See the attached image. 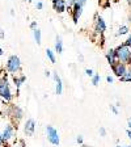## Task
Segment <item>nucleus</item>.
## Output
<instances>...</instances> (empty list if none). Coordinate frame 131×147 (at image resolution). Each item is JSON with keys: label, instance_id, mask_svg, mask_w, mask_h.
<instances>
[{"label": "nucleus", "instance_id": "obj_6", "mask_svg": "<svg viewBox=\"0 0 131 147\" xmlns=\"http://www.w3.org/2000/svg\"><path fill=\"white\" fill-rule=\"evenodd\" d=\"M112 68H113V72L116 74L118 78H121V76H123V74H125V71H126V64L125 63H122V62H116V63L112 66Z\"/></svg>", "mask_w": 131, "mask_h": 147}, {"label": "nucleus", "instance_id": "obj_36", "mask_svg": "<svg viewBox=\"0 0 131 147\" xmlns=\"http://www.w3.org/2000/svg\"><path fill=\"white\" fill-rule=\"evenodd\" d=\"M127 135H128V138H130V141H131V130H127Z\"/></svg>", "mask_w": 131, "mask_h": 147}, {"label": "nucleus", "instance_id": "obj_30", "mask_svg": "<svg viewBox=\"0 0 131 147\" xmlns=\"http://www.w3.org/2000/svg\"><path fill=\"white\" fill-rule=\"evenodd\" d=\"M43 8V4L41 3V1H38V3H37V9H42Z\"/></svg>", "mask_w": 131, "mask_h": 147}, {"label": "nucleus", "instance_id": "obj_18", "mask_svg": "<svg viewBox=\"0 0 131 147\" xmlns=\"http://www.w3.org/2000/svg\"><path fill=\"white\" fill-rule=\"evenodd\" d=\"M46 55H47V58L51 61V63H55V55H54V53H52L50 49L46 50Z\"/></svg>", "mask_w": 131, "mask_h": 147}, {"label": "nucleus", "instance_id": "obj_21", "mask_svg": "<svg viewBox=\"0 0 131 147\" xmlns=\"http://www.w3.org/2000/svg\"><path fill=\"white\" fill-rule=\"evenodd\" d=\"M73 4H75V0H67V1H66V8L71 9L73 7Z\"/></svg>", "mask_w": 131, "mask_h": 147}, {"label": "nucleus", "instance_id": "obj_8", "mask_svg": "<svg viewBox=\"0 0 131 147\" xmlns=\"http://www.w3.org/2000/svg\"><path fill=\"white\" fill-rule=\"evenodd\" d=\"M8 114L12 117L13 119H17L18 121V119H21V117H22V110L18 107H16V105H9Z\"/></svg>", "mask_w": 131, "mask_h": 147}, {"label": "nucleus", "instance_id": "obj_7", "mask_svg": "<svg viewBox=\"0 0 131 147\" xmlns=\"http://www.w3.org/2000/svg\"><path fill=\"white\" fill-rule=\"evenodd\" d=\"M34 130H36V121L33 118H29L25 122V127H24V131L28 137H32L34 134Z\"/></svg>", "mask_w": 131, "mask_h": 147}, {"label": "nucleus", "instance_id": "obj_20", "mask_svg": "<svg viewBox=\"0 0 131 147\" xmlns=\"http://www.w3.org/2000/svg\"><path fill=\"white\" fill-rule=\"evenodd\" d=\"M98 83H100V75H93V78H92V84H93V86H98Z\"/></svg>", "mask_w": 131, "mask_h": 147}, {"label": "nucleus", "instance_id": "obj_29", "mask_svg": "<svg viewBox=\"0 0 131 147\" xmlns=\"http://www.w3.org/2000/svg\"><path fill=\"white\" fill-rule=\"evenodd\" d=\"M36 28H37V22H36V21H33V22L30 24V29H33V30H34Z\"/></svg>", "mask_w": 131, "mask_h": 147}, {"label": "nucleus", "instance_id": "obj_3", "mask_svg": "<svg viewBox=\"0 0 131 147\" xmlns=\"http://www.w3.org/2000/svg\"><path fill=\"white\" fill-rule=\"evenodd\" d=\"M5 68L9 74H13V75L21 70V61H20V58L17 55H11L9 57L8 61H7Z\"/></svg>", "mask_w": 131, "mask_h": 147}, {"label": "nucleus", "instance_id": "obj_11", "mask_svg": "<svg viewBox=\"0 0 131 147\" xmlns=\"http://www.w3.org/2000/svg\"><path fill=\"white\" fill-rule=\"evenodd\" d=\"M52 78H54L55 83H56V87H55V92H56V95H62V92H63V84H62V79L58 76V74H56V72L52 74Z\"/></svg>", "mask_w": 131, "mask_h": 147}, {"label": "nucleus", "instance_id": "obj_28", "mask_svg": "<svg viewBox=\"0 0 131 147\" xmlns=\"http://www.w3.org/2000/svg\"><path fill=\"white\" fill-rule=\"evenodd\" d=\"M105 1H106V0H100V5H101V7H104V8H106L107 4L105 3Z\"/></svg>", "mask_w": 131, "mask_h": 147}, {"label": "nucleus", "instance_id": "obj_14", "mask_svg": "<svg viewBox=\"0 0 131 147\" xmlns=\"http://www.w3.org/2000/svg\"><path fill=\"white\" fill-rule=\"evenodd\" d=\"M106 59H107V62H109L110 66H113L116 62H118L117 61V55H116V51H114V50H109V51H107Z\"/></svg>", "mask_w": 131, "mask_h": 147}, {"label": "nucleus", "instance_id": "obj_39", "mask_svg": "<svg viewBox=\"0 0 131 147\" xmlns=\"http://www.w3.org/2000/svg\"><path fill=\"white\" fill-rule=\"evenodd\" d=\"M28 1H29V3H32V1H33V0H28Z\"/></svg>", "mask_w": 131, "mask_h": 147}, {"label": "nucleus", "instance_id": "obj_9", "mask_svg": "<svg viewBox=\"0 0 131 147\" xmlns=\"http://www.w3.org/2000/svg\"><path fill=\"white\" fill-rule=\"evenodd\" d=\"M105 30H106V24H105L104 18L98 17V16L96 15V32H97V33H104Z\"/></svg>", "mask_w": 131, "mask_h": 147}, {"label": "nucleus", "instance_id": "obj_31", "mask_svg": "<svg viewBox=\"0 0 131 147\" xmlns=\"http://www.w3.org/2000/svg\"><path fill=\"white\" fill-rule=\"evenodd\" d=\"M4 37H5L4 36V30L3 29H0V40H4Z\"/></svg>", "mask_w": 131, "mask_h": 147}, {"label": "nucleus", "instance_id": "obj_1", "mask_svg": "<svg viewBox=\"0 0 131 147\" xmlns=\"http://www.w3.org/2000/svg\"><path fill=\"white\" fill-rule=\"evenodd\" d=\"M0 97L3 98L4 101H12L13 98V95L8 84L7 74L3 70H0Z\"/></svg>", "mask_w": 131, "mask_h": 147}, {"label": "nucleus", "instance_id": "obj_5", "mask_svg": "<svg viewBox=\"0 0 131 147\" xmlns=\"http://www.w3.org/2000/svg\"><path fill=\"white\" fill-rule=\"evenodd\" d=\"M1 137H3V144H5L7 142L13 141L15 139V127L12 125H7Z\"/></svg>", "mask_w": 131, "mask_h": 147}, {"label": "nucleus", "instance_id": "obj_40", "mask_svg": "<svg viewBox=\"0 0 131 147\" xmlns=\"http://www.w3.org/2000/svg\"><path fill=\"white\" fill-rule=\"evenodd\" d=\"M127 1H128V3H131V0H127Z\"/></svg>", "mask_w": 131, "mask_h": 147}, {"label": "nucleus", "instance_id": "obj_42", "mask_svg": "<svg viewBox=\"0 0 131 147\" xmlns=\"http://www.w3.org/2000/svg\"><path fill=\"white\" fill-rule=\"evenodd\" d=\"M83 147H89V146H83Z\"/></svg>", "mask_w": 131, "mask_h": 147}, {"label": "nucleus", "instance_id": "obj_37", "mask_svg": "<svg viewBox=\"0 0 131 147\" xmlns=\"http://www.w3.org/2000/svg\"><path fill=\"white\" fill-rule=\"evenodd\" d=\"M3 54H4V51H3V49L0 47V55H3Z\"/></svg>", "mask_w": 131, "mask_h": 147}, {"label": "nucleus", "instance_id": "obj_41", "mask_svg": "<svg viewBox=\"0 0 131 147\" xmlns=\"http://www.w3.org/2000/svg\"><path fill=\"white\" fill-rule=\"evenodd\" d=\"M1 104H3V102H1V101H0V105H1Z\"/></svg>", "mask_w": 131, "mask_h": 147}, {"label": "nucleus", "instance_id": "obj_17", "mask_svg": "<svg viewBox=\"0 0 131 147\" xmlns=\"http://www.w3.org/2000/svg\"><path fill=\"white\" fill-rule=\"evenodd\" d=\"M33 36H34V40H36L37 45H41V30L40 29H34Z\"/></svg>", "mask_w": 131, "mask_h": 147}, {"label": "nucleus", "instance_id": "obj_35", "mask_svg": "<svg viewBox=\"0 0 131 147\" xmlns=\"http://www.w3.org/2000/svg\"><path fill=\"white\" fill-rule=\"evenodd\" d=\"M127 125H128V127L131 129V118H128V119H127Z\"/></svg>", "mask_w": 131, "mask_h": 147}, {"label": "nucleus", "instance_id": "obj_32", "mask_svg": "<svg viewBox=\"0 0 131 147\" xmlns=\"http://www.w3.org/2000/svg\"><path fill=\"white\" fill-rule=\"evenodd\" d=\"M76 141H77V143L83 144V137H81V135H79V137H77V139H76Z\"/></svg>", "mask_w": 131, "mask_h": 147}, {"label": "nucleus", "instance_id": "obj_23", "mask_svg": "<svg viewBox=\"0 0 131 147\" xmlns=\"http://www.w3.org/2000/svg\"><path fill=\"white\" fill-rule=\"evenodd\" d=\"M85 3H87V0H75V4H77V5H80V7H84Z\"/></svg>", "mask_w": 131, "mask_h": 147}, {"label": "nucleus", "instance_id": "obj_22", "mask_svg": "<svg viewBox=\"0 0 131 147\" xmlns=\"http://www.w3.org/2000/svg\"><path fill=\"white\" fill-rule=\"evenodd\" d=\"M15 147H26V146H25V142L22 141V139H20V141H17V142H16Z\"/></svg>", "mask_w": 131, "mask_h": 147}, {"label": "nucleus", "instance_id": "obj_10", "mask_svg": "<svg viewBox=\"0 0 131 147\" xmlns=\"http://www.w3.org/2000/svg\"><path fill=\"white\" fill-rule=\"evenodd\" d=\"M81 13H83V7L77 5V4H73V7H72V18H73V22H75V24H77Z\"/></svg>", "mask_w": 131, "mask_h": 147}, {"label": "nucleus", "instance_id": "obj_38", "mask_svg": "<svg viewBox=\"0 0 131 147\" xmlns=\"http://www.w3.org/2000/svg\"><path fill=\"white\" fill-rule=\"evenodd\" d=\"M117 147H131V146H117Z\"/></svg>", "mask_w": 131, "mask_h": 147}, {"label": "nucleus", "instance_id": "obj_25", "mask_svg": "<svg viewBox=\"0 0 131 147\" xmlns=\"http://www.w3.org/2000/svg\"><path fill=\"white\" fill-rule=\"evenodd\" d=\"M110 109H112V112H113L114 114H118V110H117V108L114 107V105H110Z\"/></svg>", "mask_w": 131, "mask_h": 147}, {"label": "nucleus", "instance_id": "obj_2", "mask_svg": "<svg viewBox=\"0 0 131 147\" xmlns=\"http://www.w3.org/2000/svg\"><path fill=\"white\" fill-rule=\"evenodd\" d=\"M114 51H116L117 61L118 62H122V63H125V64H131V50L125 43H123V45H119Z\"/></svg>", "mask_w": 131, "mask_h": 147}, {"label": "nucleus", "instance_id": "obj_15", "mask_svg": "<svg viewBox=\"0 0 131 147\" xmlns=\"http://www.w3.org/2000/svg\"><path fill=\"white\" fill-rule=\"evenodd\" d=\"M55 50L58 54H62L63 53V42H62V38L60 36L56 37V43H55Z\"/></svg>", "mask_w": 131, "mask_h": 147}, {"label": "nucleus", "instance_id": "obj_43", "mask_svg": "<svg viewBox=\"0 0 131 147\" xmlns=\"http://www.w3.org/2000/svg\"><path fill=\"white\" fill-rule=\"evenodd\" d=\"M51 1H52V3H54V1H55V0H51Z\"/></svg>", "mask_w": 131, "mask_h": 147}, {"label": "nucleus", "instance_id": "obj_19", "mask_svg": "<svg viewBox=\"0 0 131 147\" xmlns=\"http://www.w3.org/2000/svg\"><path fill=\"white\" fill-rule=\"evenodd\" d=\"M128 33V28L126 26V25H123V26L119 28L118 30V36H123V34H127Z\"/></svg>", "mask_w": 131, "mask_h": 147}, {"label": "nucleus", "instance_id": "obj_13", "mask_svg": "<svg viewBox=\"0 0 131 147\" xmlns=\"http://www.w3.org/2000/svg\"><path fill=\"white\" fill-rule=\"evenodd\" d=\"M54 9L58 13H63L66 11V1L64 0H55L54 1Z\"/></svg>", "mask_w": 131, "mask_h": 147}, {"label": "nucleus", "instance_id": "obj_16", "mask_svg": "<svg viewBox=\"0 0 131 147\" xmlns=\"http://www.w3.org/2000/svg\"><path fill=\"white\" fill-rule=\"evenodd\" d=\"M119 79L122 80V82H130L131 83V67L126 68L125 74H123V76H121Z\"/></svg>", "mask_w": 131, "mask_h": 147}, {"label": "nucleus", "instance_id": "obj_33", "mask_svg": "<svg viewBox=\"0 0 131 147\" xmlns=\"http://www.w3.org/2000/svg\"><path fill=\"white\" fill-rule=\"evenodd\" d=\"M106 82L107 83H113V78H112V76H107L106 78Z\"/></svg>", "mask_w": 131, "mask_h": 147}, {"label": "nucleus", "instance_id": "obj_4", "mask_svg": "<svg viewBox=\"0 0 131 147\" xmlns=\"http://www.w3.org/2000/svg\"><path fill=\"white\" fill-rule=\"evenodd\" d=\"M46 134H47V139H49L50 143H52L54 146H59L60 141H59V135L58 131L55 130L52 126H46Z\"/></svg>", "mask_w": 131, "mask_h": 147}, {"label": "nucleus", "instance_id": "obj_26", "mask_svg": "<svg viewBox=\"0 0 131 147\" xmlns=\"http://www.w3.org/2000/svg\"><path fill=\"white\" fill-rule=\"evenodd\" d=\"M100 134L102 135V137H105V135H106V130H105L104 127H100Z\"/></svg>", "mask_w": 131, "mask_h": 147}, {"label": "nucleus", "instance_id": "obj_27", "mask_svg": "<svg viewBox=\"0 0 131 147\" xmlns=\"http://www.w3.org/2000/svg\"><path fill=\"white\" fill-rule=\"evenodd\" d=\"M125 45L127 46V47H131V36L128 37V40H127V41H126V42H125Z\"/></svg>", "mask_w": 131, "mask_h": 147}, {"label": "nucleus", "instance_id": "obj_24", "mask_svg": "<svg viewBox=\"0 0 131 147\" xmlns=\"http://www.w3.org/2000/svg\"><path fill=\"white\" fill-rule=\"evenodd\" d=\"M85 74L88 75V76H93V70H91V68H87V70H85Z\"/></svg>", "mask_w": 131, "mask_h": 147}, {"label": "nucleus", "instance_id": "obj_34", "mask_svg": "<svg viewBox=\"0 0 131 147\" xmlns=\"http://www.w3.org/2000/svg\"><path fill=\"white\" fill-rule=\"evenodd\" d=\"M3 146V137H1V134H0V147Z\"/></svg>", "mask_w": 131, "mask_h": 147}, {"label": "nucleus", "instance_id": "obj_12", "mask_svg": "<svg viewBox=\"0 0 131 147\" xmlns=\"http://www.w3.org/2000/svg\"><path fill=\"white\" fill-rule=\"evenodd\" d=\"M25 80H26L25 75H22V76H16V75H13V83H15L16 89H17V95L20 93V87L22 86V83H24Z\"/></svg>", "mask_w": 131, "mask_h": 147}]
</instances>
